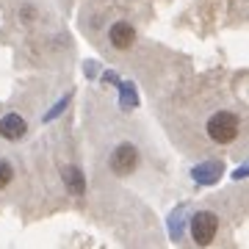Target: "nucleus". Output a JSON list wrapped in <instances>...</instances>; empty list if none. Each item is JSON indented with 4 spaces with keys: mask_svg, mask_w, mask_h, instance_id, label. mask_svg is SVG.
<instances>
[{
    "mask_svg": "<svg viewBox=\"0 0 249 249\" xmlns=\"http://www.w3.org/2000/svg\"><path fill=\"white\" fill-rule=\"evenodd\" d=\"M208 136L213 139L216 144H230L235 136H238V116L230 114V111H216L211 119H208Z\"/></svg>",
    "mask_w": 249,
    "mask_h": 249,
    "instance_id": "nucleus-1",
    "label": "nucleus"
},
{
    "mask_svg": "<svg viewBox=\"0 0 249 249\" xmlns=\"http://www.w3.org/2000/svg\"><path fill=\"white\" fill-rule=\"evenodd\" d=\"M216 230H219V219H216L211 211L194 213V219H191V238H194L199 247H208V244L216 238Z\"/></svg>",
    "mask_w": 249,
    "mask_h": 249,
    "instance_id": "nucleus-2",
    "label": "nucleus"
},
{
    "mask_svg": "<svg viewBox=\"0 0 249 249\" xmlns=\"http://www.w3.org/2000/svg\"><path fill=\"white\" fill-rule=\"evenodd\" d=\"M111 172L114 175H130L136 169V163H139V150H136L133 144H119L114 152H111Z\"/></svg>",
    "mask_w": 249,
    "mask_h": 249,
    "instance_id": "nucleus-3",
    "label": "nucleus"
},
{
    "mask_svg": "<svg viewBox=\"0 0 249 249\" xmlns=\"http://www.w3.org/2000/svg\"><path fill=\"white\" fill-rule=\"evenodd\" d=\"M28 130L25 119L19 114H6L3 119H0V136L3 139H9V142H17V139H22Z\"/></svg>",
    "mask_w": 249,
    "mask_h": 249,
    "instance_id": "nucleus-4",
    "label": "nucleus"
},
{
    "mask_svg": "<svg viewBox=\"0 0 249 249\" xmlns=\"http://www.w3.org/2000/svg\"><path fill=\"white\" fill-rule=\"evenodd\" d=\"M222 160H208V163H202V166H194V172H191V178L199 183V186H213L216 180L222 178Z\"/></svg>",
    "mask_w": 249,
    "mask_h": 249,
    "instance_id": "nucleus-5",
    "label": "nucleus"
},
{
    "mask_svg": "<svg viewBox=\"0 0 249 249\" xmlns=\"http://www.w3.org/2000/svg\"><path fill=\"white\" fill-rule=\"evenodd\" d=\"M108 39H111V45L119 47V50H127V47L133 45L136 39V31L130 22H114L111 25V31H108Z\"/></svg>",
    "mask_w": 249,
    "mask_h": 249,
    "instance_id": "nucleus-6",
    "label": "nucleus"
},
{
    "mask_svg": "<svg viewBox=\"0 0 249 249\" xmlns=\"http://www.w3.org/2000/svg\"><path fill=\"white\" fill-rule=\"evenodd\" d=\"M61 178H64V183H67V188H70L72 194H83V191H86V178H83V172H80L78 166H67Z\"/></svg>",
    "mask_w": 249,
    "mask_h": 249,
    "instance_id": "nucleus-7",
    "label": "nucleus"
},
{
    "mask_svg": "<svg viewBox=\"0 0 249 249\" xmlns=\"http://www.w3.org/2000/svg\"><path fill=\"white\" fill-rule=\"evenodd\" d=\"M119 91H122V106H124V108H133L136 103H139L133 83H119Z\"/></svg>",
    "mask_w": 249,
    "mask_h": 249,
    "instance_id": "nucleus-8",
    "label": "nucleus"
},
{
    "mask_svg": "<svg viewBox=\"0 0 249 249\" xmlns=\"http://www.w3.org/2000/svg\"><path fill=\"white\" fill-rule=\"evenodd\" d=\"M11 178H14V169H11V163H9V160H0V188L9 186Z\"/></svg>",
    "mask_w": 249,
    "mask_h": 249,
    "instance_id": "nucleus-9",
    "label": "nucleus"
},
{
    "mask_svg": "<svg viewBox=\"0 0 249 249\" xmlns=\"http://www.w3.org/2000/svg\"><path fill=\"white\" fill-rule=\"evenodd\" d=\"M67 103H70V97H61V100H58V106H53V108H50V111L45 114V119H42V122H50V119H55V116L61 114L64 108H67Z\"/></svg>",
    "mask_w": 249,
    "mask_h": 249,
    "instance_id": "nucleus-10",
    "label": "nucleus"
},
{
    "mask_svg": "<svg viewBox=\"0 0 249 249\" xmlns=\"http://www.w3.org/2000/svg\"><path fill=\"white\" fill-rule=\"evenodd\" d=\"M169 227H172V235H175V238H180V230H183V213H180V211L169 219Z\"/></svg>",
    "mask_w": 249,
    "mask_h": 249,
    "instance_id": "nucleus-11",
    "label": "nucleus"
},
{
    "mask_svg": "<svg viewBox=\"0 0 249 249\" xmlns=\"http://www.w3.org/2000/svg\"><path fill=\"white\" fill-rule=\"evenodd\" d=\"M247 175H249V163H247V166H244V169H238V172H235L232 178H235V180H241V178H247Z\"/></svg>",
    "mask_w": 249,
    "mask_h": 249,
    "instance_id": "nucleus-12",
    "label": "nucleus"
},
{
    "mask_svg": "<svg viewBox=\"0 0 249 249\" xmlns=\"http://www.w3.org/2000/svg\"><path fill=\"white\" fill-rule=\"evenodd\" d=\"M106 80L108 83H119V75L116 72H106Z\"/></svg>",
    "mask_w": 249,
    "mask_h": 249,
    "instance_id": "nucleus-13",
    "label": "nucleus"
}]
</instances>
